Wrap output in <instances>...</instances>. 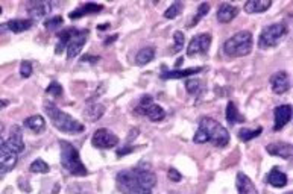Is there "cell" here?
Returning <instances> with one entry per match:
<instances>
[{
    "label": "cell",
    "mask_w": 293,
    "mask_h": 194,
    "mask_svg": "<svg viewBox=\"0 0 293 194\" xmlns=\"http://www.w3.org/2000/svg\"><path fill=\"white\" fill-rule=\"evenodd\" d=\"M153 58H155V47H152V46L143 47V49L138 50L137 55H135V64L140 65V67H143V65L152 62Z\"/></svg>",
    "instance_id": "484cf974"
},
{
    "label": "cell",
    "mask_w": 293,
    "mask_h": 194,
    "mask_svg": "<svg viewBox=\"0 0 293 194\" xmlns=\"http://www.w3.org/2000/svg\"><path fill=\"white\" fill-rule=\"evenodd\" d=\"M271 87L275 94H286L290 90V78L287 72H276L271 78Z\"/></svg>",
    "instance_id": "4fadbf2b"
},
{
    "label": "cell",
    "mask_w": 293,
    "mask_h": 194,
    "mask_svg": "<svg viewBox=\"0 0 293 194\" xmlns=\"http://www.w3.org/2000/svg\"><path fill=\"white\" fill-rule=\"evenodd\" d=\"M64 24V19L61 16H55V17H50L44 21V27L47 31H57L60 27Z\"/></svg>",
    "instance_id": "836d02e7"
},
{
    "label": "cell",
    "mask_w": 293,
    "mask_h": 194,
    "mask_svg": "<svg viewBox=\"0 0 293 194\" xmlns=\"http://www.w3.org/2000/svg\"><path fill=\"white\" fill-rule=\"evenodd\" d=\"M91 144L96 147V149H113L119 144V136L111 132L109 129L106 128H101L97 129L94 134H93V138H91Z\"/></svg>",
    "instance_id": "ba28073f"
},
{
    "label": "cell",
    "mask_w": 293,
    "mask_h": 194,
    "mask_svg": "<svg viewBox=\"0 0 293 194\" xmlns=\"http://www.w3.org/2000/svg\"><path fill=\"white\" fill-rule=\"evenodd\" d=\"M286 194H293V193H286Z\"/></svg>",
    "instance_id": "7dc6e473"
},
{
    "label": "cell",
    "mask_w": 293,
    "mask_h": 194,
    "mask_svg": "<svg viewBox=\"0 0 293 194\" xmlns=\"http://www.w3.org/2000/svg\"><path fill=\"white\" fill-rule=\"evenodd\" d=\"M237 14H239V8H237V6H234L231 3H220L219 8H217L216 17H217L219 23L227 24V23L232 21L237 17Z\"/></svg>",
    "instance_id": "5bb4252c"
},
{
    "label": "cell",
    "mask_w": 293,
    "mask_h": 194,
    "mask_svg": "<svg viewBox=\"0 0 293 194\" xmlns=\"http://www.w3.org/2000/svg\"><path fill=\"white\" fill-rule=\"evenodd\" d=\"M225 116H227V121L230 124H232V126H234V124H237V123H243L245 121V117L239 113V109H237L234 102H228Z\"/></svg>",
    "instance_id": "83f0119b"
},
{
    "label": "cell",
    "mask_w": 293,
    "mask_h": 194,
    "mask_svg": "<svg viewBox=\"0 0 293 194\" xmlns=\"http://www.w3.org/2000/svg\"><path fill=\"white\" fill-rule=\"evenodd\" d=\"M44 113L50 118L53 126L64 134L76 135V134L84 132V129H85L81 121L75 120L70 114L64 113V111H61L57 105L52 103V102H44Z\"/></svg>",
    "instance_id": "7a4b0ae2"
},
{
    "label": "cell",
    "mask_w": 293,
    "mask_h": 194,
    "mask_svg": "<svg viewBox=\"0 0 293 194\" xmlns=\"http://www.w3.org/2000/svg\"><path fill=\"white\" fill-rule=\"evenodd\" d=\"M31 75H32V64L29 61H23L20 64V76L27 79V78H31Z\"/></svg>",
    "instance_id": "8d00e7d4"
},
{
    "label": "cell",
    "mask_w": 293,
    "mask_h": 194,
    "mask_svg": "<svg viewBox=\"0 0 293 194\" xmlns=\"http://www.w3.org/2000/svg\"><path fill=\"white\" fill-rule=\"evenodd\" d=\"M167 177H169V181L178 184V182H181V179H183V175H181L176 169L170 167L169 170H167Z\"/></svg>",
    "instance_id": "74e56055"
},
{
    "label": "cell",
    "mask_w": 293,
    "mask_h": 194,
    "mask_svg": "<svg viewBox=\"0 0 293 194\" xmlns=\"http://www.w3.org/2000/svg\"><path fill=\"white\" fill-rule=\"evenodd\" d=\"M117 37H119V35H113V37H111V38H106L104 44H105V46H108V44H111V43H114V41L117 39Z\"/></svg>",
    "instance_id": "60d3db41"
},
{
    "label": "cell",
    "mask_w": 293,
    "mask_h": 194,
    "mask_svg": "<svg viewBox=\"0 0 293 194\" xmlns=\"http://www.w3.org/2000/svg\"><path fill=\"white\" fill-rule=\"evenodd\" d=\"M104 114H105V106L101 105V103H91V105H88V108L85 109V113H84L85 118H88L91 123L97 121Z\"/></svg>",
    "instance_id": "4316f807"
},
{
    "label": "cell",
    "mask_w": 293,
    "mask_h": 194,
    "mask_svg": "<svg viewBox=\"0 0 293 194\" xmlns=\"http://www.w3.org/2000/svg\"><path fill=\"white\" fill-rule=\"evenodd\" d=\"M186 90L191 96H198L202 91V82L198 79H187L186 80Z\"/></svg>",
    "instance_id": "1f68e13d"
},
{
    "label": "cell",
    "mask_w": 293,
    "mask_h": 194,
    "mask_svg": "<svg viewBox=\"0 0 293 194\" xmlns=\"http://www.w3.org/2000/svg\"><path fill=\"white\" fill-rule=\"evenodd\" d=\"M5 146L8 150L14 152V154H21L24 150V141H23V132H21V128L17 126V124H14L9 129V136L8 140L5 141Z\"/></svg>",
    "instance_id": "8fae6325"
},
{
    "label": "cell",
    "mask_w": 293,
    "mask_h": 194,
    "mask_svg": "<svg viewBox=\"0 0 293 194\" xmlns=\"http://www.w3.org/2000/svg\"><path fill=\"white\" fill-rule=\"evenodd\" d=\"M101 58L99 57H91V55H85V57H82V62H90V64H96Z\"/></svg>",
    "instance_id": "ab89813d"
},
{
    "label": "cell",
    "mask_w": 293,
    "mask_h": 194,
    "mask_svg": "<svg viewBox=\"0 0 293 194\" xmlns=\"http://www.w3.org/2000/svg\"><path fill=\"white\" fill-rule=\"evenodd\" d=\"M23 124H24V128L31 129L35 134H43L46 131V120L41 117V116H31V117H27L23 121Z\"/></svg>",
    "instance_id": "d4e9b609"
},
{
    "label": "cell",
    "mask_w": 293,
    "mask_h": 194,
    "mask_svg": "<svg viewBox=\"0 0 293 194\" xmlns=\"http://www.w3.org/2000/svg\"><path fill=\"white\" fill-rule=\"evenodd\" d=\"M61 146V167L70 175V176H87L88 170L84 165L81 156H79V150L68 141H60Z\"/></svg>",
    "instance_id": "3957f363"
},
{
    "label": "cell",
    "mask_w": 293,
    "mask_h": 194,
    "mask_svg": "<svg viewBox=\"0 0 293 194\" xmlns=\"http://www.w3.org/2000/svg\"><path fill=\"white\" fill-rule=\"evenodd\" d=\"M34 21L31 19H14V20H9L5 23L6 26V31L9 32H14V34H21L24 31H29L32 27Z\"/></svg>",
    "instance_id": "7402d4cb"
},
{
    "label": "cell",
    "mask_w": 293,
    "mask_h": 194,
    "mask_svg": "<svg viewBox=\"0 0 293 194\" xmlns=\"http://www.w3.org/2000/svg\"><path fill=\"white\" fill-rule=\"evenodd\" d=\"M63 93H64V90H63V85H61V84H58L57 80L50 82L49 87L46 88V94H50V96H53V97H60V96H63Z\"/></svg>",
    "instance_id": "d590c367"
},
{
    "label": "cell",
    "mask_w": 293,
    "mask_h": 194,
    "mask_svg": "<svg viewBox=\"0 0 293 194\" xmlns=\"http://www.w3.org/2000/svg\"><path fill=\"white\" fill-rule=\"evenodd\" d=\"M137 136H138V129H131V135H129L128 140H129V141H132L134 138H137Z\"/></svg>",
    "instance_id": "b9f144b4"
},
{
    "label": "cell",
    "mask_w": 293,
    "mask_h": 194,
    "mask_svg": "<svg viewBox=\"0 0 293 194\" xmlns=\"http://www.w3.org/2000/svg\"><path fill=\"white\" fill-rule=\"evenodd\" d=\"M287 35V26L284 23H273L266 26L260 34L258 46L260 49H272L276 47Z\"/></svg>",
    "instance_id": "8992f818"
},
{
    "label": "cell",
    "mask_w": 293,
    "mask_h": 194,
    "mask_svg": "<svg viewBox=\"0 0 293 194\" xmlns=\"http://www.w3.org/2000/svg\"><path fill=\"white\" fill-rule=\"evenodd\" d=\"M261 132H263V128L261 126H258L257 129H240L239 131V138L242 141H251V140H254V138H257V136H260L261 135Z\"/></svg>",
    "instance_id": "4dcf8cb0"
},
{
    "label": "cell",
    "mask_w": 293,
    "mask_h": 194,
    "mask_svg": "<svg viewBox=\"0 0 293 194\" xmlns=\"http://www.w3.org/2000/svg\"><path fill=\"white\" fill-rule=\"evenodd\" d=\"M108 26H109V24H108V23H105L104 26H99V27H97V29H99V31H105Z\"/></svg>",
    "instance_id": "f6af8a7d"
},
{
    "label": "cell",
    "mask_w": 293,
    "mask_h": 194,
    "mask_svg": "<svg viewBox=\"0 0 293 194\" xmlns=\"http://www.w3.org/2000/svg\"><path fill=\"white\" fill-rule=\"evenodd\" d=\"M0 14H2V6H0Z\"/></svg>",
    "instance_id": "bcb514c9"
},
{
    "label": "cell",
    "mask_w": 293,
    "mask_h": 194,
    "mask_svg": "<svg viewBox=\"0 0 293 194\" xmlns=\"http://www.w3.org/2000/svg\"><path fill=\"white\" fill-rule=\"evenodd\" d=\"M183 3L181 2H175L172 6H169L166 9V12H164V17L167 19V20H173V19H176L179 14H181V11H183Z\"/></svg>",
    "instance_id": "d6a6232c"
},
{
    "label": "cell",
    "mask_w": 293,
    "mask_h": 194,
    "mask_svg": "<svg viewBox=\"0 0 293 194\" xmlns=\"http://www.w3.org/2000/svg\"><path fill=\"white\" fill-rule=\"evenodd\" d=\"M204 70V67H191L184 68V70H170V72H163L161 79H184L193 75H198Z\"/></svg>",
    "instance_id": "ffe728a7"
},
{
    "label": "cell",
    "mask_w": 293,
    "mask_h": 194,
    "mask_svg": "<svg viewBox=\"0 0 293 194\" xmlns=\"http://www.w3.org/2000/svg\"><path fill=\"white\" fill-rule=\"evenodd\" d=\"M266 181L269 185L275 187V188H284L289 184V177L284 172H281L278 167H273L268 176H266Z\"/></svg>",
    "instance_id": "d6986e66"
},
{
    "label": "cell",
    "mask_w": 293,
    "mask_h": 194,
    "mask_svg": "<svg viewBox=\"0 0 293 194\" xmlns=\"http://www.w3.org/2000/svg\"><path fill=\"white\" fill-rule=\"evenodd\" d=\"M254 38L249 31H240L228 38L223 44V52L230 58H242L252 52Z\"/></svg>",
    "instance_id": "277c9868"
},
{
    "label": "cell",
    "mask_w": 293,
    "mask_h": 194,
    "mask_svg": "<svg viewBox=\"0 0 293 194\" xmlns=\"http://www.w3.org/2000/svg\"><path fill=\"white\" fill-rule=\"evenodd\" d=\"M199 128L207 134L208 143H213L216 147H225L230 143V134L219 121L211 117H202L199 120Z\"/></svg>",
    "instance_id": "5b68a950"
},
{
    "label": "cell",
    "mask_w": 293,
    "mask_h": 194,
    "mask_svg": "<svg viewBox=\"0 0 293 194\" xmlns=\"http://www.w3.org/2000/svg\"><path fill=\"white\" fill-rule=\"evenodd\" d=\"M208 11H210V5H208V3H201L199 6H198V11H196V14H194V16H193V19L190 20V23H188V27H194V26H196L205 16H207V14H208Z\"/></svg>",
    "instance_id": "f1b7e54d"
},
{
    "label": "cell",
    "mask_w": 293,
    "mask_h": 194,
    "mask_svg": "<svg viewBox=\"0 0 293 194\" xmlns=\"http://www.w3.org/2000/svg\"><path fill=\"white\" fill-rule=\"evenodd\" d=\"M272 6L271 0H249L245 3V11L248 14H263Z\"/></svg>",
    "instance_id": "cb8c5ba5"
},
{
    "label": "cell",
    "mask_w": 293,
    "mask_h": 194,
    "mask_svg": "<svg viewBox=\"0 0 293 194\" xmlns=\"http://www.w3.org/2000/svg\"><path fill=\"white\" fill-rule=\"evenodd\" d=\"M88 35H90L88 29H81V31L78 29V32L73 35V38L70 39V43L67 46V59H75L82 52L84 46L87 43Z\"/></svg>",
    "instance_id": "30bf717a"
},
{
    "label": "cell",
    "mask_w": 293,
    "mask_h": 194,
    "mask_svg": "<svg viewBox=\"0 0 293 194\" xmlns=\"http://www.w3.org/2000/svg\"><path fill=\"white\" fill-rule=\"evenodd\" d=\"M116 185L122 194H150L157 185V176L142 167L122 170L116 176Z\"/></svg>",
    "instance_id": "6da1fadb"
},
{
    "label": "cell",
    "mask_w": 293,
    "mask_h": 194,
    "mask_svg": "<svg viewBox=\"0 0 293 194\" xmlns=\"http://www.w3.org/2000/svg\"><path fill=\"white\" fill-rule=\"evenodd\" d=\"M184 43H186V35H184V32H181V31H176L175 34H173V53H178V52H181L183 50V47H184Z\"/></svg>",
    "instance_id": "e575fe53"
},
{
    "label": "cell",
    "mask_w": 293,
    "mask_h": 194,
    "mask_svg": "<svg viewBox=\"0 0 293 194\" xmlns=\"http://www.w3.org/2000/svg\"><path fill=\"white\" fill-rule=\"evenodd\" d=\"M3 149H6V146H5V140H3V136L0 135V150H3Z\"/></svg>",
    "instance_id": "ee69618b"
},
{
    "label": "cell",
    "mask_w": 293,
    "mask_h": 194,
    "mask_svg": "<svg viewBox=\"0 0 293 194\" xmlns=\"http://www.w3.org/2000/svg\"><path fill=\"white\" fill-rule=\"evenodd\" d=\"M135 113L147 117L150 121H161L166 117L164 108L157 103H153L152 96H149V94L143 96L140 99V102H138V105L135 108Z\"/></svg>",
    "instance_id": "52a82bcc"
},
{
    "label": "cell",
    "mask_w": 293,
    "mask_h": 194,
    "mask_svg": "<svg viewBox=\"0 0 293 194\" xmlns=\"http://www.w3.org/2000/svg\"><path fill=\"white\" fill-rule=\"evenodd\" d=\"M29 170H31L32 173H41V175H46V173L50 172V167H49V164H47L44 159L38 158V159H35V161L31 162Z\"/></svg>",
    "instance_id": "f546056e"
},
{
    "label": "cell",
    "mask_w": 293,
    "mask_h": 194,
    "mask_svg": "<svg viewBox=\"0 0 293 194\" xmlns=\"http://www.w3.org/2000/svg\"><path fill=\"white\" fill-rule=\"evenodd\" d=\"M235 187L239 194H258L257 187L254 185V182L251 181L249 176H246L243 172H239L235 176Z\"/></svg>",
    "instance_id": "9a60e30c"
},
{
    "label": "cell",
    "mask_w": 293,
    "mask_h": 194,
    "mask_svg": "<svg viewBox=\"0 0 293 194\" xmlns=\"http://www.w3.org/2000/svg\"><path fill=\"white\" fill-rule=\"evenodd\" d=\"M52 11V3L50 2H34L29 5V16L32 17L31 20H40Z\"/></svg>",
    "instance_id": "44dd1931"
},
{
    "label": "cell",
    "mask_w": 293,
    "mask_h": 194,
    "mask_svg": "<svg viewBox=\"0 0 293 194\" xmlns=\"http://www.w3.org/2000/svg\"><path fill=\"white\" fill-rule=\"evenodd\" d=\"M17 161H19L17 154H14V152H11L8 149L0 150V173L11 172L14 167H16Z\"/></svg>",
    "instance_id": "e0dca14e"
},
{
    "label": "cell",
    "mask_w": 293,
    "mask_h": 194,
    "mask_svg": "<svg viewBox=\"0 0 293 194\" xmlns=\"http://www.w3.org/2000/svg\"><path fill=\"white\" fill-rule=\"evenodd\" d=\"M104 9L102 5L99 3H85V5H81L78 9L72 11L70 14H68V17H70V20H78V19H82L85 16H90V14H97L101 12Z\"/></svg>",
    "instance_id": "ac0fdd59"
},
{
    "label": "cell",
    "mask_w": 293,
    "mask_h": 194,
    "mask_svg": "<svg viewBox=\"0 0 293 194\" xmlns=\"http://www.w3.org/2000/svg\"><path fill=\"white\" fill-rule=\"evenodd\" d=\"M266 150L269 155L283 158V159H290L293 154V149L289 143H271L266 146Z\"/></svg>",
    "instance_id": "2e32d148"
},
{
    "label": "cell",
    "mask_w": 293,
    "mask_h": 194,
    "mask_svg": "<svg viewBox=\"0 0 293 194\" xmlns=\"http://www.w3.org/2000/svg\"><path fill=\"white\" fill-rule=\"evenodd\" d=\"M273 131L280 132L287 126V123L292 120V106L290 105H280L273 111Z\"/></svg>",
    "instance_id": "7c38bea8"
},
{
    "label": "cell",
    "mask_w": 293,
    "mask_h": 194,
    "mask_svg": "<svg viewBox=\"0 0 293 194\" xmlns=\"http://www.w3.org/2000/svg\"><path fill=\"white\" fill-rule=\"evenodd\" d=\"M211 34H199L193 37L187 47V57H194V55H207L208 49L211 46Z\"/></svg>",
    "instance_id": "9c48e42d"
},
{
    "label": "cell",
    "mask_w": 293,
    "mask_h": 194,
    "mask_svg": "<svg viewBox=\"0 0 293 194\" xmlns=\"http://www.w3.org/2000/svg\"><path fill=\"white\" fill-rule=\"evenodd\" d=\"M8 105H9V102H8V100H5V99H0V111L5 109Z\"/></svg>",
    "instance_id": "7bdbcfd3"
},
{
    "label": "cell",
    "mask_w": 293,
    "mask_h": 194,
    "mask_svg": "<svg viewBox=\"0 0 293 194\" xmlns=\"http://www.w3.org/2000/svg\"><path fill=\"white\" fill-rule=\"evenodd\" d=\"M134 152V146H126V147H122V149H117V156H125Z\"/></svg>",
    "instance_id": "f35d334b"
},
{
    "label": "cell",
    "mask_w": 293,
    "mask_h": 194,
    "mask_svg": "<svg viewBox=\"0 0 293 194\" xmlns=\"http://www.w3.org/2000/svg\"><path fill=\"white\" fill-rule=\"evenodd\" d=\"M78 32V29L75 27H67L63 32L58 34V43H57V49H55V53L57 55H61L63 50H67V46L70 43V39L73 38V35Z\"/></svg>",
    "instance_id": "603a6c76"
}]
</instances>
